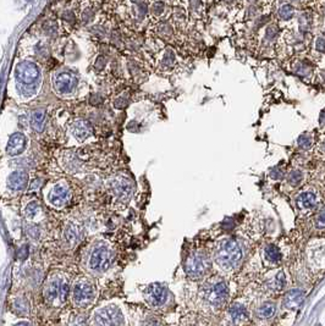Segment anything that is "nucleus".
Instances as JSON below:
<instances>
[{
  "label": "nucleus",
  "instance_id": "obj_18",
  "mask_svg": "<svg viewBox=\"0 0 325 326\" xmlns=\"http://www.w3.org/2000/svg\"><path fill=\"white\" fill-rule=\"evenodd\" d=\"M263 258L268 264L270 265H277L283 260V253L274 244H269L263 250Z\"/></svg>",
  "mask_w": 325,
  "mask_h": 326
},
{
  "label": "nucleus",
  "instance_id": "obj_38",
  "mask_svg": "<svg viewBox=\"0 0 325 326\" xmlns=\"http://www.w3.org/2000/svg\"><path fill=\"white\" fill-rule=\"evenodd\" d=\"M319 121H320V125H323V126H324V125H325V111L321 112Z\"/></svg>",
  "mask_w": 325,
  "mask_h": 326
},
{
  "label": "nucleus",
  "instance_id": "obj_30",
  "mask_svg": "<svg viewBox=\"0 0 325 326\" xmlns=\"http://www.w3.org/2000/svg\"><path fill=\"white\" fill-rule=\"evenodd\" d=\"M314 225H315V227L318 228V230L325 228V205L321 209L318 210L317 215H315Z\"/></svg>",
  "mask_w": 325,
  "mask_h": 326
},
{
  "label": "nucleus",
  "instance_id": "obj_24",
  "mask_svg": "<svg viewBox=\"0 0 325 326\" xmlns=\"http://www.w3.org/2000/svg\"><path fill=\"white\" fill-rule=\"evenodd\" d=\"M303 178H305V174L298 169H293L287 175V183L291 187H298L302 183Z\"/></svg>",
  "mask_w": 325,
  "mask_h": 326
},
{
  "label": "nucleus",
  "instance_id": "obj_21",
  "mask_svg": "<svg viewBox=\"0 0 325 326\" xmlns=\"http://www.w3.org/2000/svg\"><path fill=\"white\" fill-rule=\"evenodd\" d=\"M31 126L37 132H42L45 126V112L44 110H36L31 117Z\"/></svg>",
  "mask_w": 325,
  "mask_h": 326
},
{
  "label": "nucleus",
  "instance_id": "obj_26",
  "mask_svg": "<svg viewBox=\"0 0 325 326\" xmlns=\"http://www.w3.org/2000/svg\"><path fill=\"white\" fill-rule=\"evenodd\" d=\"M297 146L302 150H311L314 146V139L312 134L302 133L297 138Z\"/></svg>",
  "mask_w": 325,
  "mask_h": 326
},
{
  "label": "nucleus",
  "instance_id": "obj_7",
  "mask_svg": "<svg viewBox=\"0 0 325 326\" xmlns=\"http://www.w3.org/2000/svg\"><path fill=\"white\" fill-rule=\"evenodd\" d=\"M70 199V188L65 182H58L53 184L47 193V202L56 209H60Z\"/></svg>",
  "mask_w": 325,
  "mask_h": 326
},
{
  "label": "nucleus",
  "instance_id": "obj_31",
  "mask_svg": "<svg viewBox=\"0 0 325 326\" xmlns=\"http://www.w3.org/2000/svg\"><path fill=\"white\" fill-rule=\"evenodd\" d=\"M314 49H315V52L321 53V54H325V37L319 36L315 38Z\"/></svg>",
  "mask_w": 325,
  "mask_h": 326
},
{
  "label": "nucleus",
  "instance_id": "obj_28",
  "mask_svg": "<svg viewBox=\"0 0 325 326\" xmlns=\"http://www.w3.org/2000/svg\"><path fill=\"white\" fill-rule=\"evenodd\" d=\"M295 72L303 78H308L312 74V66L305 61H298L295 66Z\"/></svg>",
  "mask_w": 325,
  "mask_h": 326
},
{
  "label": "nucleus",
  "instance_id": "obj_36",
  "mask_svg": "<svg viewBox=\"0 0 325 326\" xmlns=\"http://www.w3.org/2000/svg\"><path fill=\"white\" fill-rule=\"evenodd\" d=\"M318 76H319L321 82L325 84V68H323V70H320L319 72H318Z\"/></svg>",
  "mask_w": 325,
  "mask_h": 326
},
{
  "label": "nucleus",
  "instance_id": "obj_22",
  "mask_svg": "<svg viewBox=\"0 0 325 326\" xmlns=\"http://www.w3.org/2000/svg\"><path fill=\"white\" fill-rule=\"evenodd\" d=\"M40 213H42V208H40L39 203L36 202V200H32V202L28 203L24 209V214L26 216L27 220L30 221L37 220L38 216L40 215Z\"/></svg>",
  "mask_w": 325,
  "mask_h": 326
},
{
  "label": "nucleus",
  "instance_id": "obj_5",
  "mask_svg": "<svg viewBox=\"0 0 325 326\" xmlns=\"http://www.w3.org/2000/svg\"><path fill=\"white\" fill-rule=\"evenodd\" d=\"M203 298L213 308H221L229 298V288L224 281H212L203 288Z\"/></svg>",
  "mask_w": 325,
  "mask_h": 326
},
{
  "label": "nucleus",
  "instance_id": "obj_33",
  "mask_svg": "<svg viewBox=\"0 0 325 326\" xmlns=\"http://www.w3.org/2000/svg\"><path fill=\"white\" fill-rule=\"evenodd\" d=\"M28 236H31L32 238H37L39 236V230L37 226H33V225H30L27 228Z\"/></svg>",
  "mask_w": 325,
  "mask_h": 326
},
{
  "label": "nucleus",
  "instance_id": "obj_12",
  "mask_svg": "<svg viewBox=\"0 0 325 326\" xmlns=\"http://www.w3.org/2000/svg\"><path fill=\"white\" fill-rule=\"evenodd\" d=\"M75 87V78L68 72H61L54 80V88L59 94H68L73 92Z\"/></svg>",
  "mask_w": 325,
  "mask_h": 326
},
{
  "label": "nucleus",
  "instance_id": "obj_13",
  "mask_svg": "<svg viewBox=\"0 0 325 326\" xmlns=\"http://www.w3.org/2000/svg\"><path fill=\"white\" fill-rule=\"evenodd\" d=\"M317 194L312 191H303L296 197V205L302 212H312L317 206Z\"/></svg>",
  "mask_w": 325,
  "mask_h": 326
},
{
  "label": "nucleus",
  "instance_id": "obj_20",
  "mask_svg": "<svg viewBox=\"0 0 325 326\" xmlns=\"http://www.w3.org/2000/svg\"><path fill=\"white\" fill-rule=\"evenodd\" d=\"M276 313V306L273 302H265L258 307L257 316L261 320H269Z\"/></svg>",
  "mask_w": 325,
  "mask_h": 326
},
{
  "label": "nucleus",
  "instance_id": "obj_1",
  "mask_svg": "<svg viewBox=\"0 0 325 326\" xmlns=\"http://www.w3.org/2000/svg\"><path fill=\"white\" fill-rule=\"evenodd\" d=\"M242 249L234 238H221L214 248L213 259L219 269L224 271L235 270L242 262Z\"/></svg>",
  "mask_w": 325,
  "mask_h": 326
},
{
  "label": "nucleus",
  "instance_id": "obj_19",
  "mask_svg": "<svg viewBox=\"0 0 325 326\" xmlns=\"http://www.w3.org/2000/svg\"><path fill=\"white\" fill-rule=\"evenodd\" d=\"M73 134L77 141H84L90 134V127L86 121H77L73 126Z\"/></svg>",
  "mask_w": 325,
  "mask_h": 326
},
{
  "label": "nucleus",
  "instance_id": "obj_34",
  "mask_svg": "<svg viewBox=\"0 0 325 326\" xmlns=\"http://www.w3.org/2000/svg\"><path fill=\"white\" fill-rule=\"evenodd\" d=\"M27 255H28V249H27V247L26 246H22L20 248V252H18V258H21V259H26L27 258Z\"/></svg>",
  "mask_w": 325,
  "mask_h": 326
},
{
  "label": "nucleus",
  "instance_id": "obj_6",
  "mask_svg": "<svg viewBox=\"0 0 325 326\" xmlns=\"http://www.w3.org/2000/svg\"><path fill=\"white\" fill-rule=\"evenodd\" d=\"M93 321L97 326H125V316L119 307L110 306L97 309L93 314Z\"/></svg>",
  "mask_w": 325,
  "mask_h": 326
},
{
  "label": "nucleus",
  "instance_id": "obj_27",
  "mask_svg": "<svg viewBox=\"0 0 325 326\" xmlns=\"http://www.w3.org/2000/svg\"><path fill=\"white\" fill-rule=\"evenodd\" d=\"M14 309L16 310L17 314L27 315L30 312V303L25 297H18L14 302Z\"/></svg>",
  "mask_w": 325,
  "mask_h": 326
},
{
  "label": "nucleus",
  "instance_id": "obj_10",
  "mask_svg": "<svg viewBox=\"0 0 325 326\" xmlns=\"http://www.w3.org/2000/svg\"><path fill=\"white\" fill-rule=\"evenodd\" d=\"M16 77L20 82L25 84H32L38 80L39 68L34 62L24 61L16 68Z\"/></svg>",
  "mask_w": 325,
  "mask_h": 326
},
{
  "label": "nucleus",
  "instance_id": "obj_41",
  "mask_svg": "<svg viewBox=\"0 0 325 326\" xmlns=\"http://www.w3.org/2000/svg\"><path fill=\"white\" fill-rule=\"evenodd\" d=\"M248 2H256V0H248Z\"/></svg>",
  "mask_w": 325,
  "mask_h": 326
},
{
  "label": "nucleus",
  "instance_id": "obj_2",
  "mask_svg": "<svg viewBox=\"0 0 325 326\" xmlns=\"http://www.w3.org/2000/svg\"><path fill=\"white\" fill-rule=\"evenodd\" d=\"M68 291H70V285H68L66 277L60 274H54L47 281L44 290H43V296L48 304L60 307L66 303Z\"/></svg>",
  "mask_w": 325,
  "mask_h": 326
},
{
  "label": "nucleus",
  "instance_id": "obj_29",
  "mask_svg": "<svg viewBox=\"0 0 325 326\" xmlns=\"http://www.w3.org/2000/svg\"><path fill=\"white\" fill-rule=\"evenodd\" d=\"M285 285H286V276L283 271H280L279 274L275 275L271 286H273L274 290L280 291V290H283L284 287H285Z\"/></svg>",
  "mask_w": 325,
  "mask_h": 326
},
{
  "label": "nucleus",
  "instance_id": "obj_23",
  "mask_svg": "<svg viewBox=\"0 0 325 326\" xmlns=\"http://www.w3.org/2000/svg\"><path fill=\"white\" fill-rule=\"evenodd\" d=\"M65 238L70 244H76L80 241L81 234L79 230V226L75 224H68L67 227L65 228V234H64Z\"/></svg>",
  "mask_w": 325,
  "mask_h": 326
},
{
  "label": "nucleus",
  "instance_id": "obj_3",
  "mask_svg": "<svg viewBox=\"0 0 325 326\" xmlns=\"http://www.w3.org/2000/svg\"><path fill=\"white\" fill-rule=\"evenodd\" d=\"M114 253L107 243L101 242L96 244L90 250L88 257V266L95 272H104L110 268Z\"/></svg>",
  "mask_w": 325,
  "mask_h": 326
},
{
  "label": "nucleus",
  "instance_id": "obj_14",
  "mask_svg": "<svg viewBox=\"0 0 325 326\" xmlns=\"http://www.w3.org/2000/svg\"><path fill=\"white\" fill-rule=\"evenodd\" d=\"M28 184V174L24 170H16L11 172L8 177V187L15 192L24 191Z\"/></svg>",
  "mask_w": 325,
  "mask_h": 326
},
{
  "label": "nucleus",
  "instance_id": "obj_4",
  "mask_svg": "<svg viewBox=\"0 0 325 326\" xmlns=\"http://www.w3.org/2000/svg\"><path fill=\"white\" fill-rule=\"evenodd\" d=\"M96 299V288L92 281L81 277L74 284L73 303L77 308H87Z\"/></svg>",
  "mask_w": 325,
  "mask_h": 326
},
{
  "label": "nucleus",
  "instance_id": "obj_16",
  "mask_svg": "<svg viewBox=\"0 0 325 326\" xmlns=\"http://www.w3.org/2000/svg\"><path fill=\"white\" fill-rule=\"evenodd\" d=\"M305 291L296 288V290L289 291L284 297V307L287 309H297L305 299Z\"/></svg>",
  "mask_w": 325,
  "mask_h": 326
},
{
  "label": "nucleus",
  "instance_id": "obj_35",
  "mask_svg": "<svg viewBox=\"0 0 325 326\" xmlns=\"http://www.w3.org/2000/svg\"><path fill=\"white\" fill-rule=\"evenodd\" d=\"M318 152H319L321 155L325 156V137L320 141L319 144H318Z\"/></svg>",
  "mask_w": 325,
  "mask_h": 326
},
{
  "label": "nucleus",
  "instance_id": "obj_17",
  "mask_svg": "<svg viewBox=\"0 0 325 326\" xmlns=\"http://www.w3.org/2000/svg\"><path fill=\"white\" fill-rule=\"evenodd\" d=\"M227 314H229V319H230L231 324H233L234 326L241 325L242 322H245L247 320V318H248L246 307L242 306V304H239V303L233 304V306H231L229 308Z\"/></svg>",
  "mask_w": 325,
  "mask_h": 326
},
{
  "label": "nucleus",
  "instance_id": "obj_8",
  "mask_svg": "<svg viewBox=\"0 0 325 326\" xmlns=\"http://www.w3.org/2000/svg\"><path fill=\"white\" fill-rule=\"evenodd\" d=\"M168 288L163 284H152L146 288L145 299L152 308H160L168 300Z\"/></svg>",
  "mask_w": 325,
  "mask_h": 326
},
{
  "label": "nucleus",
  "instance_id": "obj_39",
  "mask_svg": "<svg viewBox=\"0 0 325 326\" xmlns=\"http://www.w3.org/2000/svg\"><path fill=\"white\" fill-rule=\"evenodd\" d=\"M15 326H31V324L28 321H20V322H17V324Z\"/></svg>",
  "mask_w": 325,
  "mask_h": 326
},
{
  "label": "nucleus",
  "instance_id": "obj_11",
  "mask_svg": "<svg viewBox=\"0 0 325 326\" xmlns=\"http://www.w3.org/2000/svg\"><path fill=\"white\" fill-rule=\"evenodd\" d=\"M110 187L112 193L115 194L118 199L127 202L131 198L132 194V186H131L130 181L125 177H117L110 182Z\"/></svg>",
  "mask_w": 325,
  "mask_h": 326
},
{
  "label": "nucleus",
  "instance_id": "obj_32",
  "mask_svg": "<svg viewBox=\"0 0 325 326\" xmlns=\"http://www.w3.org/2000/svg\"><path fill=\"white\" fill-rule=\"evenodd\" d=\"M86 319L83 315H75L70 321V326H86Z\"/></svg>",
  "mask_w": 325,
  "mask_h": 326
},
{
  "label": "nucleus",
  "instance_id": "obj_40",
  "mask_svg": "<svg viewBox=\"0 0 325 326\" xmlns=\"http://www.w3.org/2000/svg\"><path fill=\"white\" fill-rule=\"evenodd\" d=\"M290 2H297V3H299V2H303V0H290Z\"/></svg>",
  "mask_w": 325,
  "mask_h": 326
},
{
  "label": "nucleus",
  "instance_id": "obj_15",
  "mask_svg": "<svg viewBox=\"0 0 325 326\" xmlns=\"http://www.w3.org/2000/svg\"><path fill=\"white\" fill-rule=\"evenodd\" d=\"M26 148V137L22 133H14L10 137L6 147V153L10 156L20 155Z\"/></svg>",
  "mask_w": 325,
  "mask_h": 326
},
{
  "label": "nucleus",
  "instance_id": "obj_37",
  "mask_svg": "<svg viewBox=\"0 0 325 326\" xmlns=\"http://www.w3.org/2000/svg\"><path fill=\"white\" fill-rule=\"evenodd\" d=\"M145 326H158V324H157V321H155V320H149V321L146 322Z\"/></svg>",
  "mask_w": 325,
  "mask_h": 326
},
{
  "label": "nucleus",
  "instance_id": "obj_25",
  "mask_svg": "<svg viewBox=\"0 0 325 326\" xmlns=\"http://www.w3.org/2000/svg\"><path fill=\"white\" fill-rule=\"evenodd\" d=\"M277 15H279V17L284 21L291 20V18L295 16V8H293V5L290 4V3H285V4H283L279 8Z\"/></svg>",
  "mask_w": 325,
  "mask_h": 326
},
{
  "label": "nucleus",
  "instance_id": "obj_9",
  "mask_svg": "<svg viewBox=\"0 0 325 326\" xmlns=\"http://www.w3.org/2000/svg\"><path fill=\"white\" fill-rule=\"evenodd\" d=\"M185 272L191 278H202L207 272V262L204 257L198 253L190 255L185 262Z\"/></svg>",
  "mask_w": 325,
  "mask_h": 326
}]
</instances>
